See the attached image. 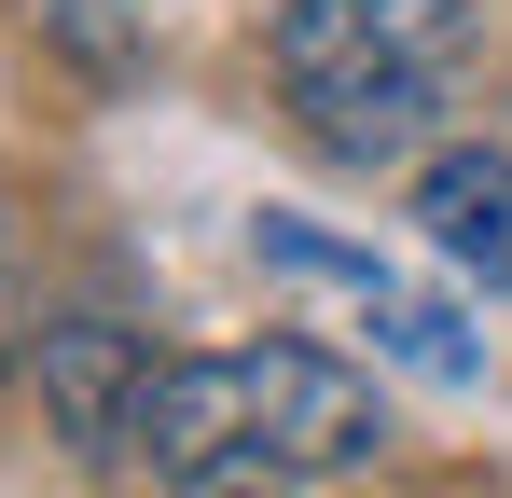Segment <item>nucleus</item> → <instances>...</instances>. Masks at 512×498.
Returning a JSON list of instances; mask_svg holds the SVG:
<instances>
[{
	"label": "nucleus",
	"mask_w": 512,
	"mask_h": 498,
	"mask_svg": "<svg viewBox=\"0 0 512 498\" xmlns=\"http://www.w3.org/2000/svg\"><path fill=\"white\" fill-rule=\"evenodd\" d=\"M374 443H388L374 374L305 346V332H263V346H194V360L153 374L125 471L222 498V485H263V471H360Z\"/></svg>",
	"instance_id": "nucleus-1"
},
{
	"label": "nucleus",
	"mask_w": 512,
	"mask_h": 498,
	"mask_svg": "<svg viewBox=\"0 0 512 498\" xmlns=\"http://www.w3.org/2000/svg\"><path fill=\"white\" fill-rule=\"evenodd\" d=\"M416 236L471 277V291H512V153L499 139H443L416 166Z\"/></svg>",
	"instance_id": "nucleus-5"
},
{
	"label": "nucleus",
	"mask_w": 512,
	"mask_h": 498,
	"mask_svg": "<svg viewBox=\"0 0 512 498\" xmlns=\"http://www.w3.org/2000/svg\"><path fill=\"white\" fill-rule=\"evenodd\" d=\"M263 56H277L291 125L333 166H429L443 111L471 97L485 14L471 0H277Z\"/></svg>",
	"instance_id": "nucleus-2"
},
{
	"label": "nucleus",
	"mask_w": 512,
	"mask_h": 498,
	"mask_svg": "<svg viewBox=\"0 0 512 498\" xmlns=\"http://www.w3.org/2000/svg\"><path fill=\"white\" fill-rule=\"evenodd\" d=\"M28 374H42L56 443H70L84 471H125V457H139V402H153L167 360H153V332H125V319L84 305V319H42V360H28Z\"/></svg>",
	"instance_id": "nucleus-4"
},
{
	"label": "nucleus",
	"mask_w": 512,
	"mask_h": 498,
	"mask_svg": "<svg viewBox=\"0 0 512 498\" xmlns=\"http://www.w3.org/2000/svg\"><path fill=\"white\" fill-rule=\"evenodd\" d=\"M222 498H263V485H222Z\"/></svg>",
	"instance_id": "nucleus-7"
},
{
	"label": "nucleus",
	"mask_w": 512,
	"mask_h": 498,
	"mask_svg": "<svg viewBox=\"0 0 512 498\" xmlns=\"http://www.w3.org/2000/svg\"><path fill=\"white\" fill-rule=\"evenodd\" d=\"M250 263H263V277H291V291H333V305L374 332L402 374H429V388H485V332L457 319L443 291H416L402 263H374L360 236L305 222V208H263V222H250Z\"/></svg>",
	"instance_id": "nucleus-3"
},
{
	"label": "nucleus",
	"mask_w": 512,
	"mask_h": 498,
	"mask_svg": "<svg viewBox=\"0 0 512 498\" xmlns=\"http://www.w3.org/2000/svg\"><path fill=\"white\" fill-rule=\"evenodd\" d=\"M42 360V305H28V222H14V194H0V388Z\"/></svg>",
	"instance_id": "nucleus-6"
}]
</instances>
